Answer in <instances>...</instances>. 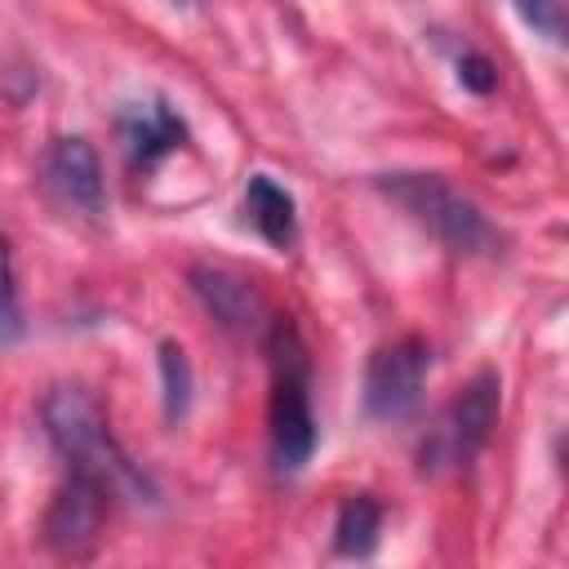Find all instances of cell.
<instances>
[{"mask_svg": "<svg viewBox=\"0 0 569 569\" xmlns=\"http://www.w3.org/2000/svg\"><path fill=\"white\" fill-rule=\"evenodd\" d=\"M427 365H431V351L422 338H400V342L378 347L365 369V413L378 422L413 418L422 405Z\"/></svg>", "mask_w": 569, "mask_h": 569, "instance_id": "5", "label": "cell"}, {"mask_svg": "<svg viewBox=\"0 0 569 569\" xmlns=\"http://www.w3.org/2000/svg\"><path fill=\"white\" fill-rule=\"evenodd\" d=\"M498 409H502V382L498 373H476L422 431L418 440V471L422 476H449L476 462V453L485 449V440L498 427Z\"/></svg>", "mask_w": 569, "mask_h": 569, "instance_id": "4", "label": "cell"}, {"mask_svg": "<svg viewBox=\"0 0 569 569\" xmlns=\"http://www.w3.org/2000/svg\"><path fill=\"white\" fill-rule=\"evenodd\" d=\"M160 378H164V418L178 422L191 405V365L178 342H160Z\"/></svg>", "mask_w": 569, "mask_h": 569, "instance_id": "12", "label": "cell"}, {"mask_svg": "<svg viewBox=\"0 0 569 569\" xmlns=\"http://www.w3.org/2000/svg\"><path fill=\"white\" fill-rule=\"evenodd\" d=\"M173 4H200V0H173Z\"/></svg>", "mask_w": 569, "mask_h": 569, "instance_id": "16", "label": "cell"}, {"mask_svg": "<svg viewBox=\"0 0 569 569\" xmlns=\"http://www.w3.org/2000/svg\"><path fill=\"white\" fill-rule=\"evenodd\" d=\"M378 187L413 218L422 222L445 249L462 253V258H493L502 249L498 227L480 213V204H471L458 187H449L440 173H382Z\"/></svg>", "mask_w": 569, "mask_h": 569, "instance_id": "2", "label": "cell"}, {"mask_svg": "<svg viewBox=\"0 0 569 569\" xmlns=\"http://www.w3.org/2000/svg\"><path fill=\"white\" fill-rule=\"evenodd\" d=\"M516 13L547 40H560L565 36V0H511Z\"/></svg>", "mask_w": 569, "mask_h": 569, "instance_id": "14", "label": "cell"}, {"mask_svg": "<svg viewBox=\"0 0 569 569\" xmlns=\"http://www.w3.org/2000/svg\"><path fill=\"white\" fill-rule=\"evenodd\" d=\"M40 422H44L53 449L67 458V467L93 476L111 498H129V502H151L156 498L151 480L116 445L107 409L93 391H84L76 382L49 387L44 400H40Z\"/></svg>", "mask_w": 569, "mask_h": 569, "instance_id": "1", "label": "cell"}, {"mask_svg": "<svg viewBox=\"0 0 569 569\" xmlns=\"http://www.w3.org/2000/svg\"><path fill=\"white\" fill-rule=\"evenodd\" d=\"M22 333V307H18V284H13V258L9 240L0 236V347Z\"/></svg>", "mask_w": 569, "mask_h": 569, "instance_id": "13", "label": "cell"}, {"mask_svg": "<svg viewBox=\"0 0 569 569\" xmlns=\"http://www.w3.org/2000/svg\"><path fill=\"white\" fill-rule=\"evenodd\" d=\"M458 84L471 89V93H489V89L498 84V67H493L485 53L462 49V58H458Z\"/></svg>", "mask_w": 569, "mask_h": 569, "instance_id": "15", "label": "cell"}, {"mask_svg": "<svg viewBox=\"0 0 569 569\" xmlns=\"http://www.w3.org/2000/svg\"><path fill=\"white\" fill-rule=\"evenodd\" d=\"M44 173H49V187L62 196V204H71L80 213H102V200H107L102 164L84 138H58Z\"/></svg>", "mask_w": 569, "mask_h": 569, "instance_id": "9", "label": "cell"}, {"mask_svg": "<svg viewBox=\"0 0 569 569\" xmlns=\"http://www.w3.org/2000/svg\"><path fill=\"white\" fill-rule=\"evenodd\" d=\"M191 289L196 298L204 302V311L227 329V333H253L262 338L267 325H271V311H267V298L258 293L253 280H244L240 271L231 267H213V262H196L191 267Z\"/></svg>", "mask_w": 569, "mask_h": 569, "instance_id": "7", "label": "cell"}, {"mask_svg": "<svg viewBox=\"0 0 569 569\" xmlns=\"http://www.w3.org/2000/svg\"><path fill=\"white\" fill-rule=\"evenodd\" d=\"M120 142L129 151L133 164H156L160 156H169L173 147L187 142V120L164 102V98H147V102H129L120 111Z\"/></svg>", "mask_w": 569, "mask_h": 569, "instance_id": "8", "label": "cell"}, {"mask_svg": "<svg viewBox=\"0 0 569 569\" xmlns=\"http://www.w3.org/2000/svg\"><path fill=\"white\" fill-rule=\"evenodd\" d=\"M244 213L249 222L258 227V236L271 244V249H289L298 240V204L293 196L267 178V173H253L249 187H244Z\"/></svg>", "mask_w": 569, "mask_h": 569, "instance_id": "10", "label": "cell"}, {"mask_svg": "<svg viewBox=\"0 0 569 569\" xmlns=\"http://www.w3.org/2000/svg\"><path fill=\"white\" fill-rule=\"evenodd\" d=\"M378 529H382V507L373 498H347L333 525V551L347 560H365L378 547Z\"/></svg>", "mask_w": 569, "mask_h": 569, "instance_id": "11", "label": "cell"}, {"mask_svg": "<svg viewBox=\"0 0 569 569\" xmlns=\"http://www.w3.org/2000/svg\"><path fill=\"white\" fill-rule=\"evenodd\" d=\"M271 351V458L280 471H298L316 453V418H311V365L298 329L289 320L267 325Z\"/></svg>", "mask_w": 569, "mask_h": 569, "instance_id": "3", "label": "cell"}, {"mask_svg": "<svg viewBox=\"0 0 569 569\" xmlns=\"http://www.w3.org/2000/svg\"><path fill=\"white\" fill-rule=\"evenodd\" d=\"M107 498H111V493H107L93 476L71 471V476L58 485V493H53V502H49V511H44V542H49L58 556H71V560L89 556V551L98 547V538H102Z\"/></svg>", "mask_w": 569, "mask_h": 569, "instance_id": "6", "label": "cell"}]
</instances>
